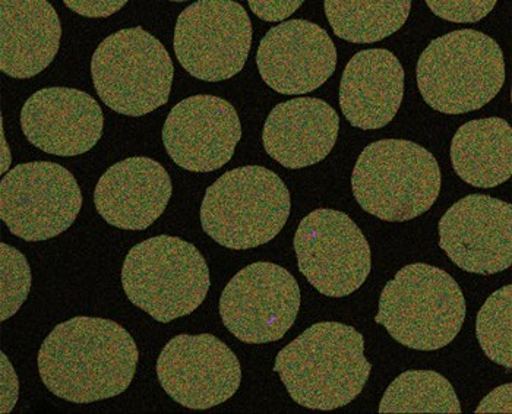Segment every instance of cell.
Here are the masks:
<instances>
[{"label": "cell", "mask_w": 512, "mask_h": 414, "mask_svg": "<svg viewBox=\"0 0 512 414\" xmlns=\"http://www.w3.org/2000/svg\"><path fill=\"white\" fill-rule=\"evenodd\" d=\"M122 284L128 299L163 324L197 311L210 290V270L192 243L156 236L126 255Z\"/></svg>", "instance_id": "7"}, {"label": "cell", "mask_w": 512, "mask_h": 414, "mask_svg": "<svg viewBox=\"0 0 512 414\" xmlns=\"http://www.w3.org/2000/svg\"><path fill=\"white\" fill-rule=\"evenodd\" d=\"M62 25L46 0L0 2V69L11 78L36 77L58 55Z\"/></svg>", "instance_id": "21"}, {"label": "cell", "mask_w": 512, "mask_h": 414, "mask_svg": "<svg viewBox=\"0 0 512 414\" xmlns=\"http://www.w3.org/2000/svg\"><path fill=\"white\" fill-rule=\"evenodd\" d=\"M379 413H461L453 385L434 371L403 372L387 388Z\"/></svg>", "instance_id": "24"}, {"label": "cell", "mask_w": 512, "mask_h": 414, "mask_svg": "<svg viewBox=\"0 0 512 414\" xmlns=\"http://www.w3.org/2000/svg\"><path fill=\"white\" fill-rule=\"evenodd\" d=\"M302 3L300 0H251L249 6L262 21L277 22L287 20L290 15L295 14Z\"/></svg>", "instance_id": "28"}, {"label": "cell", "mask_w": 512, "mask_h": 414, "mask_svg": "<svg viewBox=\"0 0 512 414\" xmlns=\"http://www.w3.org/2000/svg\"><path fill=\"white\" fill-rule=\"evenodd\" d=\"M466 311L457 281L441 268L419 262L401 268L385 284L375 322L403 346L431 352L458 336Z\"/></svg>", "instance_id": "3"}, {"label": "cell", "mask_w": 512, "mask_h": 414, "mask_svg": "<svg viewBox=\"0 0 512 414\" xmlns=\"http://www.w3.org/2000/svg\"><path fill=\"white\" fill-rule=\"evenodd\" d=\"M242 138L235 107L216 96L188 97L167 116L163 144L182 169L210 173L232 160Z\"/></svg>", "instance_id": "15"}, {"label": "cell", "mask_w": 512, "mask_h": 414, "mask_svg": "<svg viewBox=\"0 0 512 414\" xmlns=\"http://www.w3.org/2000/svg\"><path fill=\"white\" fill-rule=\"evenodd\" d=\"M157 376L163 390L180 406L208 410L236 394L242 369L235 353L217 337L182 334L161 350Z\"/></svg>", "instance_id": "13"}, {"label": "cell", "mask_w": 512, "mask_h": 414, "mask_svg": "<svg viewBox=\"0 0 512 414\" xmlns=\"http://www.w3.org/2000/svg\"><path fill=\"white\" fill-rule=\"evenodd\" d=\"M300 273L328 297L352 295L371 273V246L347 214L319 208L302 221L295 236Z\"/></svg>", "instance_id": "11"}, {"label": "cell", "mask_w": 512, "mask_h": 414, "mask_svg": "<svg viewBox=\"0 0 512 414\" xmlns=\"http://www.w3.org/2000/svg\"><path fill=\"white\" fill-rule=\"evenodd\" d=\"M352 189L366 213L403 223L431 210L441 191V170L436 158L416 142L382 139L357 158Z\"/></svg>", "instance_id": "5"}, {"label": "cell", "mask_w": 512, "mask_h": 414, "mask_svg": "<svg viewBox=\"0 0 512 414\" xmlns=\"http://www.w3.org/2000/svg\"><path fill=\"white\" fill-rule=\"evenodd\" d=\"M0 274H2V321L20 311L31 289V270L27 258L18 249L0 245Z\"/></svg>", "instance_id": "26"}, {"label": "cell", "mask_w": 512, "mask_h": 414, "mask_svg": "<svg viewBox=\"0 0 512 414\" xmlns=\"http://www.w3.org/2000/svg\"><path fill=\"white\" fill-rule=\"evenodd\" d=\"M300 309L296 278L273 262H256L240 270L220 297L224 327L248 344L281 340Z\"/></svg>", "instance_id": "12"}, {"label": "cell", "mask_w": 512, "mask_h": 414, "mask_svg": "<svg viewBox=\"0 0 512 414\" xmlns=\"http://www.w3.org/2000/svg\"><path fill=\"white\" fill-rule=\"evenodd\" d=\"M512 287H502L480 309L476 334L485 355L496 365L512 366Z\"/></svg>", "instance_id": "25"}, {"label": "cell", "mask_w": 512, "mask_h": 414, "mask_svg": "<svg viewBox=\"0 0 512 414\" xmlns=\"http://www.w3.org/2000/svg\"><path fill=\"white\" fill-rule=\"evenodd\" d=\"M325 15L335 36L369 44L397 33L410 15V0H327Z\"/></svg>", "instance_id": "23"}, {"label": "cell", "mask_w": 512, "mask_h": 414, "mask_svg": "<svg viewBox=\"0 0 512 414\" xmlns=\"http://www.w3.org/2000/svg\"><path fill=\"white\" fill-rule=\"evenodd\" d=\"M495 0H429L428 6L439 18L451 22H479L491 14Z\"/></svg>", "instance_id": "27"}, {"label": "cell", "mask_w": 512, "mask_h": 414, "mask_svg": "<svg viewBox=\"0 0 512 414\" xmlns=\"http://www.w3.org/2000/svg\"><path fill=\"white\" fill-rule=\"evenodd\" d=\"M256 65L268 87L284 96H300L331 78L337 50L327 31L314 22L284 21L261 40Z\"/></svg>", "instance_id": "16"}, {"label": "cell", "mask_w": 512, "mask_h": 414, "mask_svg": "<svg viewBox=\"0 0 512 414\" xmlns=\"http://www.w3.org/2000/svg\"><path fill=\"white\" fill-rule=\"evenodd\" d=\"M371 371L365 338L340 322L312 325L278 353L274 365V372L299 406L322 412L356 400Z\"/></svg>", "instance_id": "2"}, {"label": "cell", "mask_w": 512, "mask_h": 414, "mask_svg": "<svg viewBox=\"0 0 512 414\" xmlns=\"http://www.w3.org/2000/svg\"><path fill=\"white\" fill-rule=\"evenodd\" d=\"M103 126L100 104L75 88H44L25 101L21 110L25 138L53 156L88 153L100 141Z\"/></svg>", "instance_id": "17"}, {"label": "cell", "mask_w": 512, "mask_h": 414, "mask_svg": "<svg viewBox=\"0 0 512 414\" xmlns=\"http://www.w3.org/2000/svg\"><path fill=\"white\" fill-rule=\"evenodd\" d=\"M172 197V180L153 158L131 157L110 167L94 191L97 211L110 226L145 230L160 218Z\"/></svg>", "instance_id": "18"}, {"label": "cell", "mask_w": 512, "mask_h": 414, "mask_svg": "<svg viewBox=\"0 0 512 414\" xmlns=\"http://www.w3.org/2000/svg\"><path fill=\"white\" fill-rule=\"evenodd\" d=\"M403 94L404 69L397 56L385 49L362 50L344 69L341 112L363 131L384 128L400 110Z\"/></svg>", "instance_id": "20"}, {"label": "cell", "mask_w": 512, "mask_h": 414, "mask_svg": "<svg viewBox=\"0 0 512 414\" xmlns=\"http://www.w3.org/2000/svg\"><path fill=\"white\" fill-rule=\"evenodd\" d=\"M139 352L118 322L77 316L59 324L41 344L39 372L50 393L88 404L125 393Z\"/></svg>", "instance_id": "1"}, {"label": "cell", "mask_w": 512, "mask_h": 414, "mask_svg": "<svg viewBox=\"0 0 512 414\" xmlns=\"http://www.w3.org/2000/svg\"><path fill=\"white\" fill-rule=\"evenodd\" d=\"M251 43V20L240 3L201 0L179 15L173 47L192 77L218 82L242 71Z\"/></svg>", "instance_id": "10"}, {"label": "cell", "mask_w": 512, "mask_h": 414, "mask_svg": "<svg viewBox=\"0 0 512 414\" xmlns=\"http://www.w3.org/2000/svg\"><path fill=\"white\" fill-rule=\"evenodd\" d=\"M439 246L467 273L492 276L512 262V207L508 202L469 195L439 221Z\"/></svg>", "instance_id": "14"}, {"label": "cell", "mask_w": 512, "mask_h": 414, "mask_svg": "<svg viewBox=\"0 0 512 414\" xmlns=\"http://www.w3.org/2000/svg\"><path fill=\"white\" fill-rule=\"evenodd\" d=\"M505 82L501 47L476 30L438 37L417 62L423 100L445 115H463L491 103Z\"/></svg>", "instance_id": "4"}, {"label": "cell", "mask_w": 512, "mask_h": 414, "mask_svg": "<svg viewBox=\"0 0 512 414\" xmlns=\"http://www.w3.org/2000/svg\"><path fill=\"white\" fill-rule=\"evenodd\" d=\"M65 5L79 15L88 18H106L116 14L125 0H66Z\"/></svg>", "instance_id": "29"}, {"label": "cell", "mask_w": 512, "mask_h": 414, "mask_svg": "<svg viewBox=\"0 0 512 414\" xmlns=\"http://www.w3.org/2000/svg\"><path fill=\"white\" fill-rule=\"evenodd\" d=\"M340 129L337 112L321 99L300 97L274 107L262 142L268 156L287 169L314 166L333 151Z\"/></svg>", "instance_id": "19"}, {"label": "cell", "mask_w": 512, "mask_h": 414, "mask_svg": "<svg viewBox=\"0 0 512 414\" xmlns=\"http://www.w3.org/2000/svg\"><path fill=\"white\" fill-rule=\"evenodd\" d=\"M101 101L119 115L144 116L169 101L172 58L142 27L125 28L101 41L91 59Z\"/></svg>", "instance_id": "8"}, {"label": "cell", "mask_w": 512, "mask_h": 414, "mask_svg": "<svg viewBox=\"0 0 512 414\" xmlns=\"http://www.w3.org/2000/svg\"><path fill=\"white\" fill-rule=\"evenodd\" d=\"M290 208L289 189L276 173L261 166L237 167L205 192L202 229L224 248L252 249L283 230Z\"/></svg>", "instance_id": "6"}, {"label": "cell", "mask_w": 512, "mask_h": 414, "mask_svg": "<svg viewBox=\"0 0 512 414\" xmlns=\"http://www.w3.org/2000/svg\"><path fill=\"white\" fill-rule=\"evenodd\" d=\"M512 385L505 384L483 398L476 413H511Z\"/></svg>", "instance_id": "30"}, {"label": "cell", "mask_w": 512, "mask_h": 414, "mask_svg": "<svg viewBox=\"0 0 512 414\" xmlns=\"http://www.w3.org/2000/svg\"><path fill=\"white\" fill-rule=\"evenodd\" d=\"M455 173L476 188L502 185L512 173V129L507 120H470L451 142Z\"/></svg>", "instance_id": "22"}, {"label": "cell", "mask_w": 512, "mask_h": 414, "mask_svg": "<svg viewBox=\"0 0 512 414\" xmlns=\"http://www.w3.org/2000/svg\"><path fill=\"white\" fill-rule=\"evenodd\" d=\"M81 207L75 176L50 161L20 164L0 183V217L12 235L27 242L62 235L77 220Z\"/></svg>", "instance_id": "9"}]
</instances>
